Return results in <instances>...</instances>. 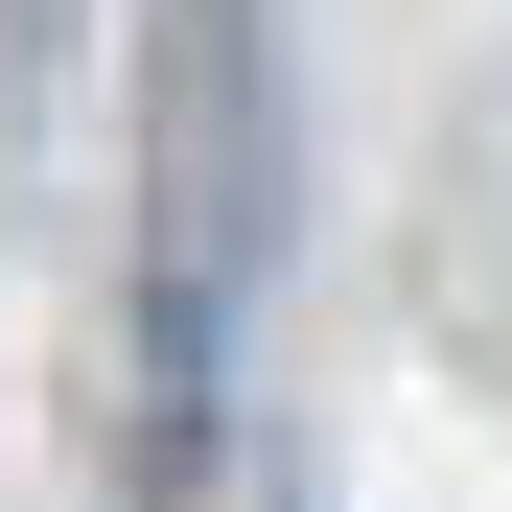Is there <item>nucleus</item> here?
<instances>
[{"label": "nucleus", "mask_w": 512, "mask_h": 512, "mask_svg": "<svg viewBox=\"0 0 512 512\" xmlns=\"http://www.w3.org/2000/svg\"><path fill=\"white\" fill-rule=\"evenodd\" d=\"M256 256V0H163V373Z\"/></svg>", "instance_id": "nucleus-1"}]
</instances>
